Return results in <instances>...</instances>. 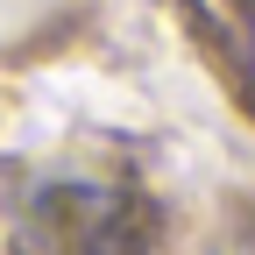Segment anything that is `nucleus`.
<instances>
[{"mask_svg": "<svg viewBox=\"0 0 255 255\" xmlns=\"http://www.w3.org/2000/svg\"><path fill=\"white\" fill-rule=\"evenodd\" d=\"M43 220L64 255H149V213L128 191H50Z\"/></svg>", "mask_w": 255, "mask_h": 255, "instance_id": "f257e3e1", "label": "nucleus"}, {"mask_svg": "<svg viewBox=\"0 0 255 255\" xmlns=\"http://www.w3.org/2000/svg\"><path fill=\"white\" fill-rule=\"evenodd\" d=\"M227 255H255V241H248V248H227Z\"/></svg>", "mask_w": 255, "mask_h": 255, "instance_id": "f03ea898", "label": "nucleus"}]
</instances>
